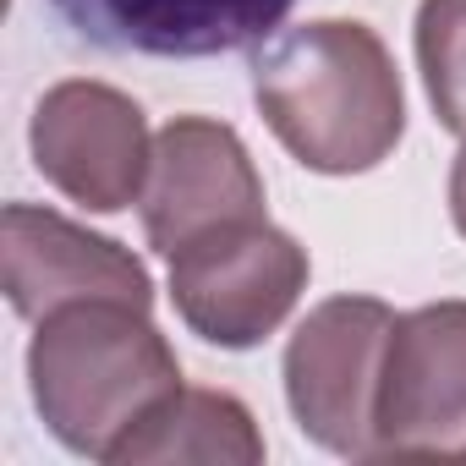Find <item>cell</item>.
Wrapping results in <instances>:
<instances>
[{
    "label": "cell",
    "instance_id": "6da1fadb",
    "mask_svg": "<svg viewBox=\"0 0 466 466\" xmlns=\"http://www.w3.org/2000/svg\"><path fill=\"white\" fill-rule=\"evenodd\" d=\"M253 99L286 154L319 176L384 165L406 132V94L368 23H297L258 45Z\"/></svg>",
    "mask_w": 466,
    "mask_h": 466
},
{
    "label": "cell",
    "instance_id": "7a4b0ae2",
    "mask_svg": "<svg viewBox=\"0 0 466 466\" xmlns=\"http://www.w3.org/2000/svg\"><path fill=\"white\" fill-rule=\"evenodd\" d=\"M28 390L45 428L66 450L116 461V450L181 390V362L148 308L72 302L39 319L28 346Z\"/></svg>",
    "mask_w": 466,
    "mask_h": 466
},
{
    "label": "cell",
    "instance_id": "3957f363",
    "mask_svg": "<svg viewBox=\"0 0 466 466\" xmlns=\"http://www.w3.org/2000/svg\"><path fill=\"white\" fill-rule=\"evenodd\" d=\"M308 275L302 242L269 225V214L230 219L170 253V302L198 340L248 351L291 319Z\"/></svg>",
    "mask_w": 466,
    "mask_h": 466
},
{
    "label": "cell",
    "instance_id": "277c9868",
    "mask_svg": "<svg viewBox=\"0 0 466 466\" xmlns=\"http://www.w3.org/2000/svg\"><path fill=\"white\" fill-rule=\"evenodd\" d=\"M395 308L379 297L319 302L286 346V400L297 428L346 461H373L379 433V379L395 335Z\"/></svg>",
    "mask_w": 466,
    "mask_h": 466
},
{
    "label": "cell",
    "instance_id": "5b68a950",
    "mask_svg": "<svg viewBox=\"0 0 466 466\" xmlns=\"http://www.w3.org/2000/svg\"><path fill=\"white\" fill-rule=\"evenodd\" d=\"M373 433V461H466V302L395 319Z\"/></svg>",
    "mask_w": 466,
    "mask_h": 466
},
{
    "label": "cell",
    "instance_id": "8992f818",
    "mask_svg": "<svg viewBox=\"0 0 466 466\" xmlns=\"http://www.w3.org/2000/svg\"><path fill=\"white\" fill-rule=\"evenodd\" d=\"M28 148L39 176L94 214H121L127 203H137L154 159V137L137 99L88 77L56 83L34 105Z\"/></svg>",
    "mask_w": 466,
    "mask_h": 466
},
{
    "label": "cell",
    "instance_id": "52a82bcc",
    "mask_svg": "<svg viewBox=\"0 0 466 466\" xmlns=\"http://www.w3.org/2000/svg\"><path fill=\"white\" fill-rule=\"evenodd\" d=\"M143 237L159 258L181 253L203 230L230 219L264 214V176L248 154V143L225 121L208 116H176L154 137L148 181H143Z\"/></svg>",
    "mask_w": 466,
    "mask_h": 466
},
{
    "label": "cell",
    "instance_id": "ba28073f",
    "mask_svg": "<svg viewBox=\"0 0 466 466\" xmlns=\"http://www.w3.org/2000/svg\"><path fill=\"white\" fill-rule=\"evenodd\" d=\"M0 275H6L17 319L28 324L72 302L154 308V280L121 242L94 237L66 214L34 203H6V214H0Z\"/></svg>",
    "mask_w": 466,
    "mask_h": 466
},
{
    "label": "cell",
    "instance_id": "9c48e42d",
    "mask_svg": "<svg viewBox=\"0 0 466 466\" xmlns=\"http://www.w3.org/2000/svg\"><path fill=\"white\" fill-rule=\"evenodd\" d=\"M302 0H50V12L94 50L116 56H225L280 34Z\"/></svg>",
    "mask_w": 466,
    "mask_h": 466
},
{
    "label": "cell",
    "instance_id": "30bf717a",
    "mask_svg": "<svg viewBox=\"0 0 466 466\" xmlns=\"http://www.w3.org/2000/svg\"><path fill=\"white\" fill-rule=\"evenodd\" d=\"M264 433L225 390H176L121 450L116 466H258Z\"/></svg>",
    "mask_w": 466,
    "mask_h": 466
},
{
    "label": "cell",
    "instance_id": "8fae6325",
    "mask_svg": "<svg viewBox=\"0 0 466 466\" xmlns=\"http://www.w3.org/2000/svg\"><path fill=\"white\" fill-rule=\"evenodd\" d=\"M417 66L439 127L466 137V0L417 6Z\"/></svg>",
    "mask_w": 466,
    "mask_h": 466
},
{
    "label": "cell",
    "instance_id": "7c38bea8",
    "mask_svg": "<svg viewBox=\"0 0 466 466\" xmlns=\"http://www.w3.org/2000/svg\"><path fill=\"white\" fill-rule=\"evenodd\" d=\"M450 214H455V230L466 237V148L455 154V170H450Z\"/></svg>",
    "mask_w": 466,
    "mask_h": 466
}]
</instances>
